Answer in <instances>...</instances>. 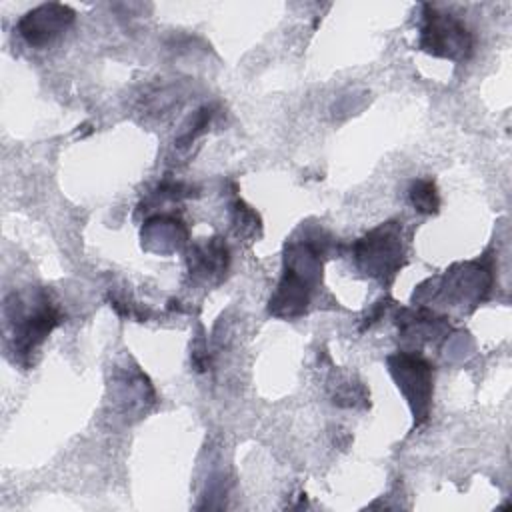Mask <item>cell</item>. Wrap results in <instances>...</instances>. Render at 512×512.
<instances>
[{"instance_id":"obj_1","label":"cell","mask_w":512,"mask_h":512,"mask_svg":"<svg viewBox=\"0 0 512 512\" xmlns=\"http://www.w3.org/2000/svg\"><path fill=\"white\" fill-rule=\"evenodd\" d=\"M14 304L6 302V310L14 312V316L6 314L8 324L12 326V346L18 356H28L36 350V346L58 326L60 312L48 302L44 294L30 306L28 302H22L16 294L12 296Z\"/></svg>"},{"instance_id":"obj_2","label":"cell","mask_w":512,"mask_h":512,"mask_svg":"<svg viewBox=\"0 0 512 512\" xmlns=\"http://www.w3.org/2000/svg\"><path fill=\"white\" fill-rule=\"evenodd\" d=\"M420 48L434 56L466 60L472 54V34L456 16L438 12L426 4L424 26L420 30Z\"/></svg>"},{"instance_id":"obj_3","label":"cell","mask_w":512,"mask_h":512,"mask_svg":"<svg viewBox=\"0 0 512 512\" xmlns=\"http://www.w3.org/2000/svg\"><path fill=\"white\" fill-rule=\"evenodd\" d=\"M390 372L398 382V388L406 396L416 424L428 418L430 396H432V368L426 360L414 354H396L388 358Z\"/></svg>"},{"instance_id":"obj_4","label":"cell","mask_w":512,"mask_h":512,"mask_svg":"<svg viewBox=\"0 0 512 512\" xmlns=\"http://www.w3.org/2000/svg\"><path fill=\"white\" fill-rule=\"evenodd\" d=\"M358 264L372 276L396 274L402 264V242L396 222H386L356 244Z\"/></svg>"},{"instance_id":"obj_5","label":"cell","mask_w":512,"mask_h":512,"mask_svg":"<svg viewBox=\"0 0 512 512\" xmlns=\"http://www.w3.org/2000/svg\"><path fill=\"white\" fill-rule=\"evenodd\" d=\"M72 22L74 12L64 4L52 2L26 12L18 22V32L30 46L42 48L58 38Z\"/></svg>"},{"instance_id":"obj_6","label":"cell","mask_w":512,"mask_h":512,"mask_svg":"<svg viewBox=\"0 0 512 512\" xmlns=\"http://www.w3.org/2000/svg\"><path fill=\"white\" fill-rule=\"evenodd\" d=\"M192 262L194 268L204 274H214V270L222 272L228 264V248L220 238H212L206 244L194 248Z\"/></svg>"},{"instance_id":"obj_7","label":"cell","mask_w":512,"mask_h":512,"mask_svg":"<svg viewBox=\"0 0 512 512\" xmlns=\"http://www.w3.org/2000/svg\"><path fill=\"white\" fill-rule=\"evenodd\" d=\"M410 202L422 214H436L438 206H440V200H438V192H436L434 182L416 180L410 188Z\"/></svg>"}]
</instances>
